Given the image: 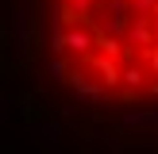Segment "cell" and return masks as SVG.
Returning a JSON list of instances; mask_svg holds the SVG:
<instances>
[{"label":"cell","instance_id":"obj_1","mask_svg":"<svg viewBox=\"0 0 158 154\" xmlns=\"http://www.w3.org/2000/svg\"><path fill=\"white\" fill-rule=\"evenodd\" d=\"M0 92L50 154H158V0H0Z\"/></svg>","mask_w":158,"mask_h":154}]
</instances>
